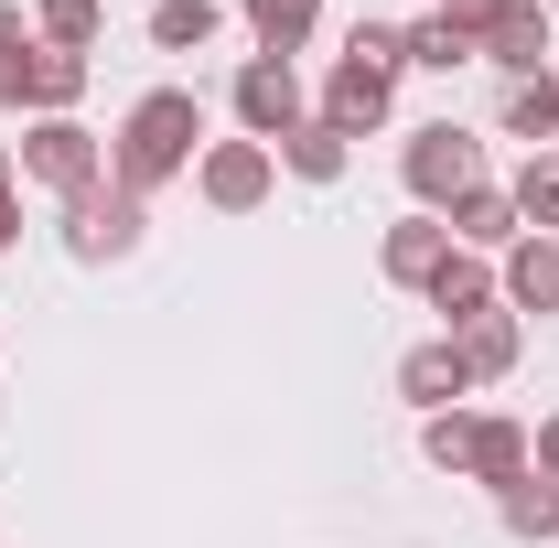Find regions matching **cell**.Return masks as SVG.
<instances>
[{
  "label": "cell",
  "instance_id": "cell-1",
  "mask_svg": "<svg viewBox=\"0 0 559 548\" xmlns=\"http://www.w3.org/2000/svg\"><path fill=\"white\" fill-rule=\"evenodd\" d=\"M194 162H205V97H194V86H151L130 119H119V140H108V183L140 194V205H151L173 172H194Z\"/></svg>",
  "mask_w": 559,
  "mask_h": 548
},
{
  "label": "cell",
  "instance_id": "cell-2",
  "mask_svg": "<svg viewBox=\"0 0 559 548\" xmlns=\"http://www.w3.org/2000/svg\"><path fill=\"white\" fill-rule=\"evenodd\" d=\"M11 162H22V183H44L55 205L86 194V183H108V140L86 130V119H33V130L11 140Z\"/></svg>",
  "mask_w": 559,
  "mask_h": 548
},
{
  "label": "cell",
  "instance_id": "cell-3",
  "mask_svg": "<svg viewBox=\"0 0 559 548\" xmlns=\"http://www.w3.org/2000/svg\"><path fill=\"white\" fill-rule=\"evenodd\" d=\"M399 172H409L419 215H452L474 183H485V140L452 130V119H430V130H409V151H399Z\"/></svg>",
  "mask_w": 559,
  "mask_h": 548
},
{
  "label": "cell",
  "instance_id": "cell-4",
  "mask_svg": "<svg viewBox=\"0 0 559 548\" xmlns=\"http://www.w3.org/2000/svg\"><path fill=\"white\" fill-rule=\"evenodd\" d=\"M140 237H151V205L140 194H119V183H86V194H66V259H140Z\"/></svg>",
  "mask_w": 559,
  "mask_h": 548
},
{
  "label": "cell",
  "instance_id": "cell-5",
  "mask_svg": "<svg viewBox=\"0 0 559 548\" xmlns=\"http://www.w3.org/2000/svg\"><path fill=\"white\" fill-rule=\"evenodd\" d=\"M280 183V151L270 140H205V162H194V194H205L215 215H259Z\"/></svg>",
  "mask_w": 559,
  "mask_h": 548
},
{
  "label": "cell",
  "instance_id": "cell-6",
  "mask_svg": "<svg viewBox=\"0 0 559 548\" xmlns=\"http://www.w3.org/2000/svg\"><path fill=\"white\" fill-rule=\"evenodd\" d=\"M75 97H86V55H66V44H22V55L0 65V108L75 119Z\"/></svg>",
  "mask_w": 559,
  "mask_h": 548
},
{
  "label": "cell",
  "instance_id": "cell-7",
  "mask_svg": "<svg viewBox=\"0 0 559 548\" xmlns=\"http://www.w3.org/2000/svg\"><path fill=\"white\" fill-rule=\"evenodd\" d=\"M301 119H312L301 75L280 65V55H248V65H237V130H248V140H270V151H280V140L301 130Z\"/></svg>",
  "mask_w": 559,
  "mask_h": 548
},
{
  "label": "cell",
  "instance_id": "cell-8",
  "mask_svg": "<svg viewBox=\"0 0 559 548\" xmlns=\"http://www.w3.org/2000/svg\"><path fill=\"white\" fill-rule=\"evenodd\" d=\"M388 97H399V75H377V65H334L323 75V108H312V119H323V130H345V140H366V130H388Z\"/></svg>",
  "mask_w": 559,
  "mask_h": 548
},
{
  "label": "cell",
  "instance_id": "cell-9",
  "mask_svg": "<svg viewBox=\"0 0 559 548\" xmlns=\"http://www.w3.org/2000/svg\"><path fill=\"white\" fill-rule=\"evenodd\" d=\"M399 398H419V409H463L474 398V366H463V344L452 334H430L399 355Z\"/></svg>",
  "mask_w": 559,
  "mask_h": 548
},
{
  "label": "cell",
  "instance_id": "cell-10",
  "mask_svg": "<svg viewBox=\"0 0 559 548\" xmlns=\"http://www.w3.org/2000/svg\"><path fill=\"white\" fill-rule=\"evenodd\" d=\"M419 301H430L452 334H463V323H485V312H506V301H495V270L474 259V248H452V259L430 270V290H419Z\"/></svg>",
  "mask_w": 559,
  "mask_h": 548
},
{
  "label": "cell",
  "instance_id": "cell-11",
  "mask_svg": "<svg viewBox=\"0 0 559 548\" xmlns=\"http://www.w3.org/2000/svg\"><path fill=\"white\" fill-rule=\"evenodd\" d=\"M441 259H452V226H441V215H399V226L377 237V270L399 279V290H430Z\"/></svg>",
  "mask_w": 559,
  "mask_h": 548
},
{
  "label": "cell",
  "instance_id": "cell-12",
  "mask_svg": "<svg viewBox=\"0 0 559 548\" xmlns=\"http://www.w3.org/2000/svg\"><path fill=\"white\" fill-rule=\"evenodd\" d=\"M495 301L506 312H559V237H516L506 270H495Z\"/></svg>",
  "mask_w": 559,
  "mask_h": 548
},
{
  "label": "cell",
  "instance_id": "cell-13",
  "mask_svg": "<svg viewBox=\"0 0 559 548\" xmlns=\"http://www.w3.org/2000/svg\"><path fill=\"white\" fill-rule=\"evenodd\" d=\"M485 430H495V409H430V419H419V463L474 484V463H485Z\"/></svg>",
  "mask_w": 559,
  "mask_h": 548
},
{
  "label": "cell",
  "instance_id": "cell-14",
  "mask_svg": "<svg viewBox=\"0 0 559 548\" xmlns=\"http://www.w3.org/2000/svg\"><path fill=\"white\" fill-rule=\"evenodd\" d=\"M441 226H452V248H474V259H495V248H516V237H527V226H516V194H506V183H474V194L441 215Z\"/></svg>",
  "mask_w": 559,
  "mask_h": 548
},
{
  "label": "cell",
  "instance_id": "cell-15",
  "mask_svg": "<svg viewBox=\"0 0 559 548\" xmlns=\"http://www.w3.org/2000/svg\"><path fill=\"white\" fill-rule=\"evenodd\" d=\"M485 65L506 75V86H516V75H549V11H538V0H516V11L485 33Z\"/></svg>",
  "mask_w": 559,
  "mask_h": 548
},
{
  "label": "cell",
  "instance_id": "cell-16",
  "mask_svg": "<svg viewBox=\"0 0 559 548\" xmlns=\"http://www.w3.org/2000/svg\"><path fill=\"white\" fill-rule=\"evenodd\" d=\"M495 130L527 140V151H538V140H559V75H516V86L495 97Z\"/></svg>",
  "mask_w": 559,
  "mask_h": 548
},
{
  "label": "cell",
  "instance_id": "cell-17",
  "mask_svg": "<svg viewBox=\"0 0 559 548\" xmlns=\"http://www.w3.org/2000/svg\"><path fill=\"white\" fill-rule=\"evenodd\" d=\"M495 516H506V538L549 548V538H559V484H549V474H516L506 495H495Z\"/></svg>",
  "mask_w": 559,
  "mask_h": 548
},
{
  "label": "cell",
  "instance_id": "cell-18",
  "mask_svg": "<svg viewBox=\"0 0 559 548\" xmlns=\"http://www.w3.org/2000/svg\"><path fill=\"white\" fill-rule=\"evenodd\" d=\"M463 366H474V388H485V377H516V355H527V323H516V312H485V323H463Z\"/></svg>",
  "mask_w": 559,
  "mask_h": 548
},
{
  "label": "cell",
  "instance_id": "cell-19",
  "mask_svg": "<svg viewBox=\"0 0 559 548\" xmlns=\"http://www.w3.org/2000/svg\"><path fill=\"white\" fill-rule=\"evenodd\" d=\"M237 11H248L259 55H280V65H290V55L312 44V22H323V0H237Z\"/></svg>",
  "mask_w": 559,
  "mask_h": 548
},
{
  "label": "cell",
  "instance_id": "cell-20",
  "mask_svg": "<svg viewBox=\"0 0 559 548\" xmlns=\"http://www.w3.org/2000/svg\"><path fill=\"white\" fill-rule=\"evenodd\" d=\"M97 33H108V0H33V44L97 55Z\"/></svg>",
  "mask_w": 559,
  "mask_h": 548
},
{
  "label": "cell",
  "instance_id": "cell-21",
  "mask_svg": "<svg viewBox=\"0 0 559 548\" xmlns=\"http://www.w3.org/2000/svg\"><path fill=\"white\" fill-rule=\"evenodd\" d=\"M506 194H516V226L527 237H559V151H527V172Z\"/></svg>",
  "mask_w": 559,
  "mask_h": 548
},
{
  "label": "cell",
  "instance_id": "cell-22",
  "mask_svg": "<svg viewBox=\"0 0 559 548\" xmlns=\"http://www.w3.org/2000/svg\"><path fill=\"white\" fill-rule=\"evenodd\" d=\"M215 22H226L215 0H151V44H162V55H205Z\"/></svg>",
  "mask_w": 559,
  "mask_h": 548
},
{
  "label": "cell",
  "instance_id": "cell-23",
  "mask_svg": "<svg viewBox=\"0 0 559 548\" xmlns=\"http://www.w3.org/2000/svg\"><path fill=\"white\" fill-rule=\"evenodd\" d=\"M409 65H430V75H463V65H485V44H474L463 22H441V11H430V22H409Z\"/></svg>",
  "mask_w": 559,
  "mask_h": 548
},
{
  "label": "cell",
  "instance_id": "cell-24",
  "mask_svg": "<svg viewBox=\"0 0 559 548\" xmlns=\"http://www.w3.org/2000/svg\"><path fill=\"white\" fill-rule=\"evenodd\" d=\"M345 151H355V140H345V130H323V119H301V130L280 140V162H290L301 183H334V172H345Z\"/></svg>",
  "mask_w": 559,
  "mask_h": 548
},
{
  "label": "cell",
  "instance_id": "cell-25",
  "mask_svg": "<svg viewBox=\"0 0 559 548\" xmlns=\"http://www.w3.org/2000/svg\"><path fill=\"white\" fill-rule=\"evenodd\" d=\"M516 474H527V419H506V409H495V430H485V463H474V484H495V495H506Z\"/></svg>",
  "mask_w": 559,
  "mask_h": 548
},
{
  "label": "cell",
  "instance_id": "cell-26",
  "mask_svg": "<svg viewBox=\"0 0 559 548\" xmlns=\"http://www.w3.org/2000/svg\"><path fill=\"white\" fill-rule=\"evenodd\" d=\"M345 55H355V65H377V75H399V65H409V33H388V22H355Z\"/></svg>",
  "mask_w": 559,
  "mask_h": 548
},
{
  "label": "cell",
  "instance_id": "cell-27",
  "mask_svg": "<svg viewBox=\"0 0 559 548\" xmlns=\"http://www.w3.org/2000/svg\"><path fill=\"white\" fill-rule=\"evenodd\" d=\"M506 11H516V0H441V22H463L474 44H485V33H495V22H506Z\"/></svg>",
  "mask_w": 559,
  "mask_h": 548
},
{
  "label": "cell",
  "instance_id": "cell-28",
  "mask_svg": "<svg viewBox=\"0 0 559 548\" xmlns=\"http://www.w3.org/2000/svg\"><path fill=\"white\" fill-rule=\"evenodd\" d=\"M527 474H549V484H559V409L527 430Z\"/></svg>",
  "mask_w": 559,
  "mask_h": 548
},
{
  "label": "cell",
  "instance_id": "cell-29",
  "mask_svg": "<svg viewBox=\"0 0 559 548\" xmlns=\"http://www.w3.org/2000/svg\"><path fill=\"white\" fill-rule=\"evenodd\" d=\"M22 44H33V22H22V11H11V0H0V65H11V55H22Z\"/></svg>",
  "mask_w": 559,
  "mask_h": 548
},
{
  "label": "cell",
  "instance_id": "cell-30",
  "mask_svg": "<svg viewBox=\"0 0 559 548\" xmlns=\"http://www.w3.org/2000/svg\"><path fill=\"white\" fill-rule=\"evenodd\" d=\"M11 248H22V205L0 194V259H11Z\"/></svg>",
  "mask_w": 559,
  "mask_h": 548
},
{
  "label": "cell",
  "instance_id": "cell-31",
  "mask_svg": "<svg viewBox=\"0 0 559 548\" xmlns=\"http://www.w3.org/2000/svg\"><path fill=\"white\" fill-rule=\"evenodd\" d=\"M11 172H22V162H11V140H0V194H11Z\"/></svg>",
  "mask_w": 559,
  "mask_h": 548
}]
</instances>
